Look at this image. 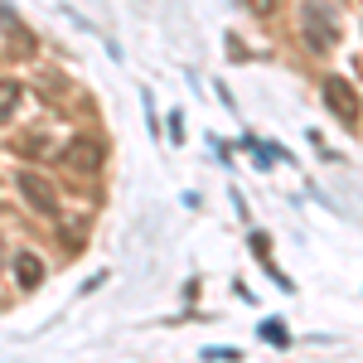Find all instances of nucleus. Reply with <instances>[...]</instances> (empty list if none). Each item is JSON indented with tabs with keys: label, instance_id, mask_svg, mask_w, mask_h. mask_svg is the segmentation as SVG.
I'll return each mask as SVG.
<instances>
[{
	"label": "nucleus",
	"instance_id": "10",
	"mask_svg": "<svg viewBox=\"0 0 363 363\" xmlns=\"http://www.w3.org/2000/svg\"><path fill=\"white\" fill-rule=\"evenodd\" d=\"M247 5H257V15H272L277 10V0H247Z\"/></svg>",
	"mask_w": 363,
	"mask_h": 363
},
{
	"label": "nucleus",
	"instance_id": "7",
	"mask_svg": "<svg viewBox=\"0 0 363 363\" xmlns=\"http://www.w3.org/2000/svg\"><path fill=\"white\" fill-rule=\"evenodd\" d=\"M262 335H267V344H286V330L281 325H262Z\"/></svg>",
	"mask_w": 363,
	"mask_h": 363
},
{
	"label": "nucleus",
	"instance_id": "3",
	"mask_svg": "<svg viewBox=\"0 0 363 363\" xmlns=\"http://www.w3.org/2000/svg\"><path fill=\"white\" fill-rule=\"evenodd\" d=\"M63 165H73L78 174H92V169H102V140H87V136L68 140V145H63Z\"/></svg>",
	"mask_w": 363,
	"mask_h": 363
},
{
	"label": "nucleus",
	"instance_id": "2",
	"mask_svg": "<svg viewBox=\"0 0 363 363\" xmlns=\"http://www.w3.org/2000/svg\"><path fill=\"white\" fill-rule=\"evenodd\" d=\"M301 20H306V34H310V44H315V54H325V49H335V39H339V25L330 20V10H325V5H315V0H310V5H306V15H301Z\"/></svg>",
	"mask_w": 363,
	"mask_h": 363
},
{
	"label": "nucleus",
	"instance_id": "8",
	"mask_svg": "<svg viewBox=\"0 0 363 363\" xmlns=\"http://www.w3.org/2000/svg\"><path fill=\"white\" fill-rule=\"evenodd\" d=\"M169 136L184 140V116H179V112H169Z\"/></svg>",
	"mask_w": 363,
	"mask_h": 363
},
{
	"label": "nucleus",
	"instance_id": "6",
	"mask_svg": "<svg viewBox=\"0 0 363 363\" xmlns=\"http://www.w3.org/2000/svg\"><path fill=\"white\" fill-rule=\"evenodd\" d=\"M15 107H20V83H15V78H5V83H0V121L15 112Z\"/></svg>",
	"mask_w": 363,
	"mask_h": 363
},
{
	"label": "nucleus",
	"instance_id": "9",
	"mask_svg": "<svg viewBox=\"0 0 363 363\" xmlns=\"http://www.w3.org/2000/svg\"><path fill=\"white\" fill-rule=\"evenodd\" d=\"M203 359H213V363L218 359H238V349H203Z\"/></svg>",
	"mask_w": 363,
	"mask_h": 363
},
{
	"label": "nucleus",
	"instance_id": "4",
	"mask_svg": "<svg viewBox=\"0 0 363 363\" xmlns=\"http://www.w3.org/2000/svg\"><path fill=\"white\" fill-rule=\"evenodd\" d=\"M20 194L39 208V213H49V208H58V194H54V184L44 179V174H34V169H25L20 174Z\"/></svg>",
	"mask_w": 363,
	"mask_h": 363
},
{
	"label": "nucleus",
	"instance_id": "5",
	"mask_svg": "<svg viewBox=\"0 0 363 363\" xmlns=\"http://www.w3.org/2000/svg\"><path fill=\"white\" fill-rule=\"evenodd\" d=\"M15 277H20L25 291H34V286L44 281V262H39L34 252H20V257H15Z\"/></svg>",
	"mask_w": 363,
	"mask_h": 363
},
{
	"label": "nucleus",
	"instance_id": "1",
	"mask_svg": "<svg viewBox=\"0 0 363 363\" xmlns=\"http://www.w3.org/2000/svg\"><path fill=\"white\" fill-rule=\"evenodd\" d=\"M325 107H330V112H335L344 126H359V121H363V102H359V92L344 83V78H330V83H325Z\"/></svg>",
	"mask_w": 363,
	"mask_h": 363
}]
</instances>
